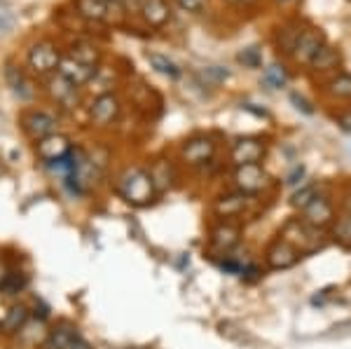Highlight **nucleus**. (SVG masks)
<instances>
[{
    "instance_id": "nucleus-40",
    "label": "nucleus",
    "mask_w": 351,
    "mask_h": 349,
    "mask_svg": "<svg viewBox=\"0 0 351 349\" xmlns=\"http://www.w3.org/2000/svg\"><path fill=\"white\" fill-rule=\"evenodd\" d=\"M5 277H8V269H5V265H3V263H0V286H3Z\"/></svg>"
},
{
    "instance_id": "nucleus-9",
    "label": "nucleus",
    "mask_w": 351,
    "mask_h": 349,
    "mask_svg": "<svg viewBox=\"0 0 351 349\" xmlns=\"http://www.w3.org/2000/svg\"><path fill=\"white\" fill-rule=\"evenodd\" d=\"M59 75H64L66 80H71L77 87V84L92 82V77L96 75V69L94 66H84V64H80V61L73 59V56H68V59H61Z\"/></svg>"
},
{
    "instance_id": "nucleus-24",
    "label": "nucleus",
    "mask_w": 351,
    "mask_h": 349,
    "mask_svg": "<svg viewBox=\"0 0 351 349\" xmlns=\"http://www.w3.org/2000/svg\"><path fill=\"white\" fill-rule=\"evenodd\" d=\"M328 89H330V94H335L339 99H351V75L339 73V75H335L328 82Z\"/></svg>"
},
{
    "instance_id": "nucleus-3",
    "label": "nucleus",
    "mask_w": 351,
    "mask_h": 349,
    "mask_svg": "<svg viewBox=\"0 0 351 349\" xmlns=\"http://www.w3.org/2000/svg\"><path fill=\"white\" fill-rule=\"evenodd\" d=\"M21 125H24L28 136L36 139V141L56 134V117H52L49 112H43V110L26 112V115L21 117Z\"/></svg>"
},
{
    "instance_id": "nucleus-12",
    "label": "nucleus",
    "mask_w": 351,
    "mask_h": 349,
    "mask_svg": "<svg viewBox=\"0 0 351 349\" xmlns=\"http://www.w3.org/2000/svg\"><path fill=\"white\" fill-rule=\"evenodd\" d=\"M141 14H143L145 24L155 26V28L164 26L169 19H171V10H169L167 0H145L143 12H141Z\"/></svg>"
},
{
    "instance_id": "nucleus-35",
    "label": "nucleus",
    "mask_w": 351,
    "mask_h": 349,
    "mask_svg": "<svg viewBox=\"0 0 351 349\" xmlns=\"http://www.w3.org/2000/svg\"><path fill=\"white\" fill-rule=\"evenodd\" d=\"M291 101L295 104V108H298V110L307 112V115H311V112H314V108L309 106V101L304 99V97H300V94H291Z\"/></svg>"
},
{
    "instance_id": "nucleus-32",
    "label": "nucleus",
    "mask_w": 351,
    "mask_h": 349,
    "mask_svg": "<svg viewBox=\"0 0 351 349\" xmlns=\"http://www.w3.org/2000/svg\"><path fill=\"white\" fill-rule=\"evenodd\" d=\"M204 77H211V80H216V82H223L230 77V71L220 69V66H208V69L204 71Z\"/></svg>"
},
{
    "instance_id": "nucleus-14",
    "label": "nucleus",
    "mask_w": 351,
    "mask_h": 349,
    "mask_svg": "<svg viewBox=\"0 0 351 349\" xmlns=\"http://www.w3.org/2000/svg\"><path fill=\"white\" fill-rule=\"evenodd\" d=\"M295 261H298V251L293 249L286 239L276 241V244L269 249V265L271 267H276V269H279V267H291Z\"/></svg>"
},
{
    "instance_id": "nucleus-36",
    "label": "nucleus",
    "mask_w": 351,
    "mask_h": 349,
    "mask_svg": "<svg viewBox=\"0 0 351 349\" xmlns=\"http://www.w3.org/2000/svg\"><path fill=\"white\" fill-rule=\"evenodd\" d=\"M302 176H304V167H295L291 173H288L286 183H288V185H298L300 181H302Z\"/></svg>"
},
{
    "instance_id": "nucleus-26",
    "label": "nucleus",
    "mask_w": 351,
    "mask_h": 349,
    "mask_svg": "<svg viewBox=\"0 0 351 349\" xmlns=\"http://www.w3.org/2000/svg\"><path fill=\"white\" fill-rule=\"evenodd\" d=\"M213 244L218 246V249L228 251L232 249V244H237V230L234 228H220L213 232Z\"/></svg>"
},
{
    "instance_id": "nucleus-25",
    "label": "nucleus",
    "mask_w": 351,
    "mask_h": 349,
    "mask_svg": "<svg viewBox=\"0 0 351 349\" xmlns=\"http://www.w3.org/2000/svg\"><path fill=\"white\" fill-rule=\"evenodd\" d=\"M14 26H16V16L12 12V8H10L5 0H0V36L12 33Z\"/></svg>"
},
{
    "instance_id": "nucleus-13",
    "label": "nucleus",
    "mask_w": 351,
    "mask_h": 349,
    "mask_svg": "<svg viewBox=\"0 0 351 349\" xmlns=\"http://www.w3.org/2000/svg\"><path fill=\"white\" fill-rule=\"evenodd\" d=\"M117 5L106 3V0H77V10L84 19L92 21H106L110 19V10H115Z\"/></svg>"
},
{
    "instance_id": "nucleus-41",
    "label": "nucleus",
    "mask_w": 351,
    "mask_h": 349,
    "mask_svg": "<svg viewBox=\"0 0 351 349\" xmlns=\"http://www.w3.org/2000/svg\"><path fill=\"white\" fill-rule=\"evenodd\" d=\"M232 5H251L253 0H230Z\"/></svg>"
},
{
    "instance_id": "nucleus-15",
    "label": "nucleus",
    "mask_w": 351,
    "mask_h": 349,
    "mask_svg": "<svg viewBox=\"0 0 351 349\" xmlns=\"http://www.w3.org/2000/svg\"><path fill=\"white\" fill-rule=\"evenodd\" d=\"M49 94H52L56 101H61L64 106H71L73 99L77 101V87L71 80H66L64 75H56L49 80Z\"/></svg>"
},
{
    "instance_id": "nucleus-16",
    "label": "nucleus",
    "mask_w": 351,
    "mask_h": 349,
    "mask_svg": "<svg viewBox=\"0 0 351 349\" xmlns=\"http://www.w3.org/2000/svg\"><path fill=\"white\" fill-rule=\"evenodd\" d=\"M339 61H342V54H339L335 47H330V45H324L319 52L311 56L309 66L314 71H328V69H337Z\"/></svg>"
},
{
    "instance_id": "nucleus-42",
    "label": "nucleus",
    "mask_w": 351,
    "mask_h": 349,
    "mask_svg": "<svg viewBox=\"0 0 351 349\" xmlns=\"http://www.w3.org/2000/svg\"><path fill=\"white\" fill-rule=\"evenodd\" d=\"M276 3H281V5H291V3H295V0H276Z\"/></svg>"
},
{
    "instance_id": "nucleus-11",
    "label": "nucleus",
    "mask_w": 351,
    "mask_h": 349,
    "mask_svg": "<svg viewBox=\"0 0 351 349\" xmlns=\"http://www.w3.org/2000/svg\"><path fill=\"white\" fill-rule=\"evenodd\" d=\"M304 221L309 225H328L332 221V206L326 197H314L304 206Z\"/></svg>"
},
{
    "instance_id": "nucleus-7",
    "label": "nucleus",
    "mask_w": 351,
    "mask_h": 349,
    "mask_svg": "<svg viewBox=\"0 0 351 349\" xmlns=\"http://www.w3.org/2000/svg\"><path fill=\"white\" fill-rule=\"evenodd\" d=\"M234 181L243 193H258V190H263L265 185H267L269 176L260 165H243V167H237Z\"/></svg>"
},
{
    "instance_id": "nucleus-33",
    "label": "nucleus",
    "mask_w": 351,
    "mask_h": 349,
    "mask_svg": "<svg viewBox=\"0 0 351 349\" xmlns=\"http://www.w3.org/2000/svg\"><path fill=\"white\" fill-rule=\"evenodd\" d=\"M206 3L208 0H178V5L185 10V12H199Z\"/></svg>"
},
{
    "instance_id": "nucleus-43",
    "label": "nucleus",
    "mask_w": 351,
    "mask_h": 349,
    "mask_svg": "<svg viewBox=\"0 0 351 349\" xmlns=\"http://www.w3.org/2000/svg\"><path fill=\"white\" fill-rule=\"evenodd\" d=\"M106 3H112V5H120L122 0H106Z\"/></svg>"
},
{
    "instance_id": "nucleus-4",
    "label": "nucleus",
    "mask_w": 351,
    "mask_h": 349,
    "mask_svg": "<svg viewBox=\"0 0 351 349\" xmlns=\"http://www.w3.org/2000/svg\"><path fill=\"white\" fill-rule=\"evenodd\" d=\"M36 153L45 165H52V162H59L71 155V143H68V139L61 136V134H52V136H45L38 141Z\"/></svg>"
},
{
    "instance_id": "nucleus-29",
    "label": "nucleus",
    "mask_w": 351,
    "mask_h": 349,
    "mask_svg": "<svg viewBox=\"0 0 351 349\" xmlns=\"http://www.w3.org/2000/svg\"><path fill=\"white\" fill-rule=\"evenodd\" d=\"M300 31H302V28H284V31H281V47L286 49L288 54H293V49H295V43H298V38H300Z\"/></svg>"
},
{
    "instance_id": "nucleus-2",
    "label": "nucleus",
    "mask_w": 351,
    "mask_h": 349,
    "mask_svg": "<svg viewBox=\"0 0 351 349\" xmlns=\"http://www.w3.org/2000/svg\"><path fill=\"white\" fill-rule=\"evenodd\" d=\"M61 64V56H59V49L54 47L52 43H36L28 52V66L38 73V75H47L59 69Z\"/></svg>"
},
{
    "instance_id": "nucleus-5",
    "label": "nucleus",
    "mask_w": 351,
    "mask_h": 349,
    "mask_svg": "<svg viewBox=\"0 0 351 349\" xmlns=\"http://www.w3.org/2000/svg\"><path fill=\"white\" fill-rule=\"evenodd\" d=\"M265 143L260 139H239L232 148V162L237 167L243 165H258L265 157Z\"/></svg>"
},
{
    "instance_id": "nucleus-19",
    "label": "nucleus",
    "mask_w": 351,
    "mask_h": 349,
    "mask_svg": "<svg viewBox=\"0 0 351 349\" xmlns=\"http://www.w3.org/2000/svg\"><path fill=\"white\" fill-rule=\"evenodd\" d=\"M148 61H150V66L155 69L157 73H162V75H167V77H171V80H176V77H180V69L173 64L169 56H164V54H148Z\"/></svg>"
},
{
    "instance_id": "nucleus-10",
    "label": "nucleus",
    "mask_w": 351,
    "mask_h": 349,
    "mask_svg": "<svg viewBox=\"0 0 351 349\" xmlns=\"http://www.w3.org/2000/svg\"><path fill=\"white\" fill-rule=\"evenodd\" d=\"M213 150H216L213 141H208V139H192V141H188V143L183 145V157L190 162V165H202V162L211 160Z\"/></svg>"
},
{
    "instance_id": "nucleus-28",
    "label": "nucleus",
    "mask_w": 351,
    "mask_h": 349,
    "mask_svg": "<svg viewBox=\"0 0 351 349\" xmlns=\"http://www.w3.org/2000/svg\"><path fill=\"white\" fill-rule=\"evenodd\" d=\"M243 204H246V193L243 195H230V197H223V202L218 204V211L225 216H230V213H237L243 209Z\"/></svg>"
},
{
    "instance_id": "nucleus-34",
    "label": "nucleus",
    "mask_w": 351,
    "mask_h": 349,
    "mask_svg": "<svg viewBox=\"0 0 351 349\" xmlns=\"http://www.w3.org/2000/svg\"><path fill=\"white\" fill-rule=\"evenodd\" d=\"M122 5H124V10H127L129 14H141V12H143L145 0H122Z\"/></svg>"
},
{
    "instance_id": "nucleus-39",
    "label": "nucleus",
    "mask_w": 351,
    "mask_h": 349,
    "mask_svg": "<svg viewBox=\"0 0 351 349\" xmlns=\"http://www.w3.org/2000/svg\"><path fill=\"white\" fill-rule=\"evenodd\" d=\"M8 309L10 307H5L3 302H0V326H3V322H5V317H8Z\"/></svg>"
},
{
    "instance_id": "nucleus-20",
    "label": "nucleus",
    "mask_w": 351,
    "mask_h": 349,
    "mask_svg": "<svg viewBox=\"0 0 351 349\" xmlns=\"http://www.w3.org/2000/svg\"><path fill=\"white\" fill-rule=\"evenodd\" d=\"M71 56L75 61H80V64H84V66H94V69H96V61H99V49H96L94 45L77 43V45H73Z\"/></svg>"
},
{
    "instance_id": "nucleus-38",
    "label": "nucleus",
    "mask_w": 351,
    "mask_h": 349,
    "mask_svg": "<svg viewBox=\"0 0 351 349\" xmlns=\"http://www.w3.org/2000/svg\"><path fill=\"white\" fill-rule=\"evenodd\" d=\"M68 349H89V345H87V342L82 340L80 335H75V340L71 342V347H68Z\"/></svg>"
},
{
    "instance_id": "nucleus-22",
    "label": "nucleus",
    "mask_w": 351,
    "mask_h": 349,
    "mask_svg": "<svg viewBox=\"0 0 351 349\" xmlns=\"http://www.w3.org/2000/svg\"><path fill=\"white\" fill-rule=\"evenodd\" d=\"M171 167L169 162H155V167L150 169V181L155 185V190H164L167 185H171Z\"/></svg>"
},
{
    "instance_id": "nucleus-21",
    "label": "nucleus",
    "mask_w": 351,
    "mask_h": 349,
    "mask_svg": "<svg viewBox=\"0 0 351 349\" xmlns=\"http://www.w3.org/2000/svg\"><path fill=\"white\" fill-rule=\"evenodd\" d=\"M75 330L73 328H66V326H61V328H54L52 333L47 337V347L49 349H68L71 347V342L75 340Z\"/></svg>"
},
{
    "instance_id": "nucleus-6",
    "label": "nucleus",
    "mask_w": 351,
    "mask_h": 349,
    "mask_svg": "<svg viewBox=\"0 0 351 349\" xmlns=\"http://www.w3.org/2000/svg\"><path fill=\"white\" fill-rule=\"evenodd\" d=\"M324 45H326V38L319 28H304V31H300V38L295 43V49H293V56H295L298 61L309 64L311 56L319 52Z\"/></svg>"
},
{
    "instance_id": "nucleus-31",
    "label": "nucleus",
    "mask_w": 351,
    "mask_h": 349,
    "mask_svg": "<svg viewBox=\"0 0 351 349\" xmlns=\"http://www.w3.org/2000/svg\"><path fill=\"white\" fill-rule=\"evenodd\" d=\"M335 237L342 241V244H351V216L342 218L335 228Z\"/></svg>"
},
{
    "instance_id": "nucleus-8",
    "label": "nucleus",
    "mask_w": 351,
    "mask_h": 349,
    "mask_svg": "<svg viewBox=\"0 0 351 349\" xmlns=\"http://www.w3.org/2000/svg\"><path fill=\"white\" fill-rule=\"evenodd\" d=\"M117 112H120V101H117V97H112V94H101L92 104V120L101 127L110 125L117 117Z\"/></svg>"
},
{
    "instance_id": "nucleus-18",
    "label": "nucleus",
    "mask_w": 351,
    "mask_h": 349,
    "mask_svg": "<svg viewBox=\"0 0 351 349\" xmlns=\"http://www.w3.org/2000/svg\"><path fill=\"white\" fill-rule=\"evenodd\" d=\"M26 319H28V309L24 305L10 307L8 309V317H5V322H3L5 333H16L19 328H24Z\"/></svg>"
},
{
    "instance_id": "nucleus-30",
    "label": "nucleus",
    "mask_w": 351,
    "mask_h": 349,
    "mask_svg": "<svg viewBox=\"0 0 351 349\" xmlns=\"http://www.w3.org/2000/svg\"><path fill=\"white\" fill-rule=\"evenodd\" d=\"M314 197H319L316 195V188L314 185H304L302 190H298L295 195H293V206H300V209H304V206L309 204Z\"/></svg>"
},
{
    "instance_id": "nucleus-27",
    "label": "nucleus",
    "mask_w": 351,
    "mask_h": 349,
    "mask_svg": "<svg viewBox=\"0 0 351 349\" xmlns=\"http://www.w3.org/2000/svg\"><path fill=\"white\" fill-rule=\"evenodd\" d=\"M237 59H239V64H243L246 69H260V66H263V52H260L258 47L241 49V52L237 54Z\"/></svg>"
},
{
    "instance_id": "nucleus-1",
    "label": "nucleus",
    "mask_w": 351,
    "mask_h": 349,
    "mask_svg": "<svg viewBox=\"0 0 351 349\" xmlns=\"http://www.w3.org/2000/svg\"><path fill=\"white\" fill-rule=\"evenodd\" d=\"M120 195L129 204L143 206L155 197V185L150 181V173L143 169H127L120 178Z\"/></svg>"
},
{
    "instance_id": "nucleus-37",
    "label": "nucleus",
    "mask_w": 351,
    "mask_h": 349,
    "mask_svg": "<svg viewBox=\"0 0 351 349\" xmlns=\"http://www.w3.org/2000/svg\"><path fill=\"white\" fill-rule=\"evenodd\" d=\"M339 125H342V129L351 132V110L344 112V115H339Z\"/></svg>"
},
{
    "instance_id": "nucleus-23",
    "label": "nucleus",
    "mask_w": 351,
    "mask_h": 349,
    "mask_svg": "<svg viewBox=\"0 0 351 349\" xmlns=\"http://www.w3.org/2000/svg\"><path fill=\"white\" fill-rule=\"evenodd\" d=\"M263 82L267 84L269 89H281L286 87L288 82V73L284 71V66H269V69H265L263 73Z\"/></svg>"
},
{
    "instance_id": "nucleus-17",
    "label": "nucleus",
    "mask_w": 351,
    "mask_h": 349,
    "mask_svg": "<svg viewBox=\"0 0 351 349\" xmlns=\"http://www.w3.org/2000/svg\"><path fill=\"white\" fill-rule=\"evenodd\" d=\"M5 77H8L10 87H12V92H14L21 101L33 99V87H31V82L26 80V75H24V73H21L19 69H14V66H8V71H5Z\"/></svg>"
}]
</instances>
